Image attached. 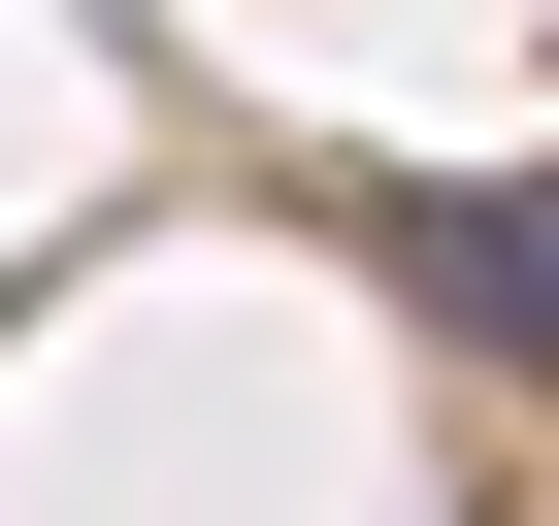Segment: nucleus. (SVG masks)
Wrapping results in <instances>:
<instances>
[{"label":"nucleus","instance_id":"f257e3e1","mask_svg":"<svg viewBox=\"0 0 559 526\" xmlns=\"http://www.w3.org/2000/svg\"><path fill=\"white\" fill-rule=\"evenodd\" d=\"M395 263H428V297H461V330H493V362H559V198H428V230H395Z\"/></svg>","mask_w":559,"mask_h":526}]
</instances>
